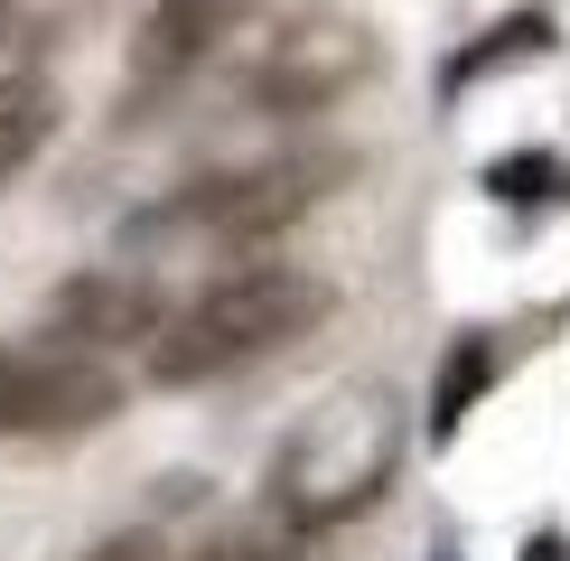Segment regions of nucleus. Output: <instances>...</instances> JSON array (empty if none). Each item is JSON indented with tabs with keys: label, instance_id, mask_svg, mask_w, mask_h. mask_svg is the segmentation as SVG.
<instances>
[{
	"label": "nucleus",
	"instance_id": "1",
	"mask_svg": "<svg viewBox=\"0 0 570 561\" xmlns=\"http://www.w3.org/2000/svg\"><path fill=\"white\" fill-rule=\"evenodd\" d=\"M402 440H412V412H402L393 384H337L318 393V412L291 431V450L272 459V514L291 533H327L346 514H365L393 486Z\"/></svg>",
	"mask_w": 570,
	"mask_h": 561
},
{
	"label": "nucleus",
	"instance_id": "2",
	"mask_svg": "<svg viewBox=\"0 0 570 561\" xmlns=\"http://www.w3.org/2000/svg\"><path fill=\"white\" fill-rule=\"evenodd\" d=\"M327 318V280L299 263H234L216 272L197 299H178L150 337V374L159 384H216V374L272 356V346L308 337Z\"/></svg>",
	"mask_w": 570,
	"mask_h": 561
},
{
	"label": "nucleus",
	"instance_id": "3",
	"mask_svg": "<svg viewBox=\"0 0 570 561\" xmlns=\"http://www.w3.org/2000/svg\"><path fill=\"white\" fill-rule=\"evenodd\" d=\"M122 384L94 346H66V337H19L0 346V440H57V431H94Z\"/></svg>",
	"mask_w": 570,
	"mask_h": 561
},
{
	"label": "nucleus",
	"instance_id": "4",
	"mask_svg": "<svg viewBox=\"0 0 570 561\" xmlns=\"http://www.w3.org/2000/svg\"><path fill=\"white\" fill-rule=\"evenodd\" d=\"M374 76V38L355 19H299L253 57V104L263 112H327L337 94Z\"/></svg>",
	"mask_w": 570,
	"mask_h": 561
},
{
	"label": "nucleus",
	"instance_id": "5",
	"mask_svg": "<svg viewBox=\"0 0 570 561\" xmlns=\"http://www.w3.org/2000/svg\"><path fill=\"white\" fill-rule=\"evenodd\" d=\"M159 318H169V299L150 291V272H131V263H94L76 272L57 291V327H66V346H150L159 337Z\"/></svg>",
	"mask_w": 570,
	"mask_h": 561
},
{
	"label": "nucleus",
	"instance_id": "6",
	"mask_svg": "<svg viewBox=\"0 0 570 561\" xmlns=\"http://www.w3.org/2000/svg\"><path fill=\"white\" fill-rule=\"evenodd\" d=\"M244 10H263V0H159L150 38H140V76H178V66H197L216 38H234Z\"/></svg>",
	"mask_w": 570,
	"mask_h": 561
},
{
	"label": "nucleus",
	"instance_id": "7",
	"mask_svg": "<svg viewBox=\"0 0 570 561\" xmlns=\"http://www.w3.org/2000/svg\"><path fill=\"white\" fill-rule=\"evenodd\" d=\"M57 85L38 76V66H19V76H0V187H10L29 159L47 150V131H57Z\"/></svg>",
	"mask_w": 570,
	"mask_h": 561
},
{
	"label": "nucleus",
	"instance_id": "8",
	"mask_svg": "<svg viewBox=\"0 0 570 561\" xmlns=\"http://www.w3.org/2000/svg\"><path fill=\"white\" fill-rule=\"evenodd\" d=\"M487 374H495V356H487L478 337H468L459 356H449V384H440V403H431V431H440V440L459 431V412H468V403H478V393H487Z\"/></svg>",
	"mask_w": 570,
	"mask_h": 561
},
{
	"label": "nucleus",
	"instance_id": "9",
	"mask_svg": "<svg viewBox=\"0 0 570 561\" xmlns=\"http://www.w3.org/2000/svg\"><path fill=\"white\" fill-rule=\"evenodd\" d=\"M291 543H299V533L281 524V514H263V524H234V533H216V543H206L197 561H291Z\"/></svg>",
	"mask_w": 570,
	"mask_h": 561
},
{
	"label": "nucleus",
	"instance_id": "10",
	"mask_svg": "<svg viewBox=\"0 0 570 561\" xmlns=\"http://www.w3.org/2000/svg\"><path fill=\"white\" fill-rule=\"evenodd\" d=\"M94 561H169V552H159V533H112V543H94Z\"/></svg>",
	"mask_w": 570,
	"mask_h": 561
},
{
	"label": "nucleus",
	"instance_id": "11",
	"mask_svg": "<svg viewBox=\"0 0 570 561\" xmlns=\"http://www.w3.org/2000/svg\"><path fill=\"white\" fill-rule=\"evenodd\" d=\"M495 197H533V178H542V159H495Z\"/></svg>",
	"mask_w": 570,
	"mask_h": 561
},
{
	"label": "nucleus",
	"instance_id": "12",
	"mask_svg": "<svg viewBox=\"0 0 570 561\" xmlns=\"http://www.w3.org/2000/svg\"><path fill=\"white\" fill-rule=\"evenodd\" d=\"M524 561H570V552H561V533H533V543H524Z\"/></svg>",
	"mask_w": 570,
	"mask_h": 561
}]
</instances>
